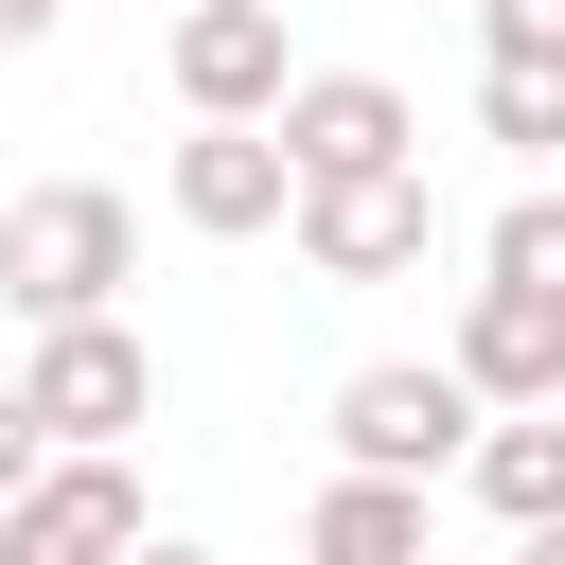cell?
Segmentation results:
<instances>
[{
    "label": "cell",
    "mask_w": 565,
    "mask_h": 565,
    "mask_svg": "<svg viewBox=\"0 0 565 565\" xmlns=\"http://www.w3.org/2000/svg\"><path fill=\"white\" fill-rule=\"evenodd\" d=\"M282 159H300V194L318 177H388V159H424V106L388 71H300L282 88Z\"/></svg>",
    "instance_id": "obj_7"
},
{
    "label": "cell",
    "mask_w": 565,
    "mask_h": 565,
    "mask_svg": "<svg viewBox=\"0 0 565 565\" xmlns=\"http://www.w3.org/2000/svg\"><path fill=\"white\" fill-rule=\"evenodd\" d=\"M477 124H494L512 159H565V53H494V71H477Z\"/></svg>",
    "instance_id": "obj_12"
},
{
    "label": "cell",
    "mask_w": 565,
    "mask_h": 565,
    "mask_svg": "<svg viewBox=\"0 0 565 565\" xmlns=\"http://www.w3.org/2000/svg\"><path fill=\"white\" fill-rule=\"evenodd\" d=\"M35 424L53 441H124V424H159V353L124 335V318H35Z\"/></svg>",
    "instance_id": "obj_4"
},
{
    "label": "cell",
    "mask_w": 565,
    "mask_h": 565,
    "mask_svg": "<svg viewBox=\"0 0 565 565\" xmlns=\"http://www.w3.org/2000/svg\"><path fill=\"white\" fill-rule=\"evenodd\" d=\"M477 35L494 53H565V0H477Z\"/></svg>",
    "instance_id": "obj_15"
},
{
    "label": "cell",
    "mask_w": 565,
    "mask_h": 565,
    "mask_svg": "<svg viewBox=\"0 0 565 565\" xmlns=\"http://www.w3.org/2000/svg\"><path fill=\"white\" fill-rule=\"evenodd\" d=\"M459 388H477V406H565V300L477 282V300H459Z\"/></svg>",
    "instance_id": "obj_9"
},
{
    "label": "cell",
    "mask_w": 565,
    "mask_h": 565,
    "mask_svg": "<svg viewBox=\"0 0 565 565\" xmlns=\"http://www.w3.org/2000/svg\"><path fill=\"white\" fill-rule=\"evenodd\" d=\"M124 282H141V212L106 177H53V194L0 212V300L18 318H124Z\"/></svg>",
    "instance_id": "obj_1"
},
{
    "label": "cell",
    "mask_w": 565,
    "mask_h": 565,
    "mask_svg": "<svg viewBox=\"0 0 565 565\" xmlns=\"http://www.w3.org/2000/svg\"><path fill=\"white\" fill-rule=\"evenodd\" d=\"M282 212H300V159H282V124H194V141H177V230L247 247V230H282Z\"/></svg>",
    "instance_id": "obj_8"
},
{
    "label": "cell",
    "mask_w": 565,
    "mask_h": 565,
    "mask_svg": "<svg viewBox=\"0 0 565 565\" xmlns=\"http://www.w3.org/2000/svg\"><path fill=\"white\" fill-rule=\"evenodd\" d=\"M35 477H53V424H35V388H0V512H18Z\"/></svg>",
    "instance_id": "obj_14"
},
{
    "label": "cell",
    "mask_w": 565,
    "mask_h": 565,
    "mask_svg": "<svg viewBox=\"0 0 565 565\" xmlns=\"http://www.w3.org/2000/svg\"><path fill=\"white\" fill-rule=\"evenodd\" d=\"M53 18H71V0H0V53H35V35H53Z\"/></svg>",
    "instance_id": "obj_16"
},
{
    "label": "cell",
    "mask_w": 565,
    "mask_h": 565,
    "mask_svg": "<svg viewBox=\"0 0 565 565\" xmlns=\"http://www.w3.org/2000/svg\"><path fill=\"white\" fill-rule=\"evenodd\" d=\"M512 565H565V512H547V530H512Z\"/></svg>",
    "instance_id": "obj_17"
},
{
    "label": "cell",
    "mask_w": 565,
    "mask_h": 565,
    "mask_svg": "<svg viewBox=\"0 0 565 565\" xmlns=\"http://www.w3.org/2000/svg\"><path fill=\"white\" fill-rule=\"evenodd\" d=\"M141 547V477H124V441H53V477L0 512V565H124Z\"/></svg>",
    "instance_id": "obj_5"
},
{
    "label": "cell",
    "mask_w": 565,
    "mask_h": 565,
    "mask_svg": "<svg viewBox=\"0 0 565 565\" xmlns=\"http://www.w3.org/2000/svg\"><path fill=\"white\" fill-rule=\"evenodd\" d=\"M388 547H424V477H353V459H335V494H318V565H388Z\"/></svg>",
    "instance_id": "obj_11"
},
{
    "label": "cell",
    "mask_w": 565,
    "mask_h": 565,
    "mask_svg": "<svg viewBox=\"0 0 565 565\" xmlns=\"http://www.w3.org/2000/svg\"><path fill=\"white\" fill-rule=\"evenodd\" d=\"M300 53H282V0H177V106L194 124H282Z\"/></svg>",
    "instance_id": "obj_6"
},
{
    "label": "cell",
    "mask_w": 565,
    "mask_h": 565,
    "mask_svg": "<svg viewBox=\"0 0 565 565\" xmlns=\"http://www.w3.org/2000/svg\"><path fill=\"white\" fill-rule=\"evenodd\" d=\"M459 477H477V512H494V530H547V512H565V406H494Z\"/></svg>",
    "instance_id": "obj_10"
},
{
    "label": "cell",
    "mask_w": 565,
    "mask_h": 565,
    "mask_svg": "<svg viewBox=\"0 0 565 565\" xmlns=\"http://www.w3.org/2000/svg\"><path fill=\"white\" fill-rule=\"evenodd\" d=\"M282 230H300L318 282H406V265L441 247V194H424V159H388V177H318Z\"/></svg>",
    "instance_id": "obj_3"
},
{
    "label": "cell",
    "mask_w": 565,
    "mask_h": 565,
    "mask_svg": "<svg viewBox=\"0 0 565 565\" xmlns=\"http://www.w3.org/2000/svg\"><path fill=\"white\" fill-rule=\"evenodd\" d=\"M494 282L565 300V194H512V212H494Z\"/></svg>",
    "instance_id": "obj_13"
},
{
    "label": "cell",
    "mask_w": 565,
    "mask_h": 565,
    "mask_svg": "<svg viewBox=\"0 0 565 565\" xmlns=\"http://www.w3.org/2000/svg\"><path fill=\"white\" fill-rule=\"evenodd\" d=\"M388 565H441V547H388Z\"/></svg>",
    "instance_id": "obj_19"
},
{
    "label": "cell",
    "mask_w": 565,
    "mask_h": 565,
    "mask_svg": "<svg viewBox=\"0 0 565 565\" xmlns=\"http://www.w3.org/2000/svg\"><path fill=\"white\" fill-rule=\"evenodd\" d=\"M477 388H459V353H388V371H353L335 388V459L353 477H441V459H477Z\"/></svg>",
    "instance_id": "obj_2"
},
{
    "label": "cell",
    "mask_w": 565,
    "mask_h": 565,
    "mask_svg": "<svg viewBox=\"0 0 565 565\" xmlns=\"http://www.w3.org/2000/svg\"><path fill=\"white\" fill-rule=\"evenodd\" d=\"M124 565H212V547H159V530H141V547H124Z\"/></svg>",
    "instance_id": "obj_18"
}]
</instances>
